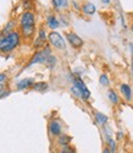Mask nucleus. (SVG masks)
I'll return each instance as SVG.
<instances>
[{"label": "nucleus", "instance_id": "obj_1", "mask_svg": "<svg viewBox=\"0 0 133 153\" xmlns=\"http://www.w3.org/2000/svg\"><path fill=\"white\" fill-rule=\"evenodd\" d=\"M21 42V36L17 31H14L9 34H0V52L1 53H10L15 50Z\"/></svg>", "mask_w": 133, "mask_h": 153}, {"label": "nucleus", "instance_id": "obj_2", "mask_svg": "<svg viewBox=\"0 0 133 153\" xmlns=\"http://www.w3.org/2000/svg\"><path fill=\"white\" fill-rule=\"evenodd\" d=\"M20 27L24 38H31L35 30V16L32 11H24L20 19Z\"/></svg>", "mask_w": 133, "mask_h": 153}, {"label": "nucleus", "instance_id": "obj_3", "mask_svg": "<svg viewBox=\"0 0 133 153\" xmlns=\"http://www.w3.org/2000/svg\"><path fill=\"white\" fill-rule=\"evenodd\" d=\"M48 41L51 44L52 48H55L58 50H65L66 49V42L65 38L56 31H51L48 34Z\"/></svg>", "mask_w": 133, "mask_h": 153}, {"label": "nucleus", "instance_id": "obj_4", "mask_svg": "<svg viewBox=\"0 0 133 153\" xmlns=\"http://www.w3.org/2000/svg\"><path fill=\"white\" fill-rule=\"evenodd\" d=\"M49 55H51V49L49 47H44L43 49L35 52V54L32 56V59L30 60L27 66H33L34 64H45Z\"/></svg>", "mask_w": 133, "mask_h": 153}, {"label": "nucleus", "instance_id": "obj_5", "mask_svg": "<svg viewBox=\"0 0 133 153\" xmlns=\"http://www.w3.org/2000/svg\"><path fill=\"white\" fill-rule=\"evenodd\" d=\"M72 82H73V87L79 92V94H81V98L84 100H88L90 98V91L88 90V87L86 86L83 80L79 79V77H75L72 80Z\"/></svg>", "mask_w": 133, "mask_h": 153}, {"label": "nucleus", "instance_id": "obj_6", "mask_svg": "<svg viewBox=\"0 0 133 153\" xmlns=\"http://www.w3.org/2000/svg\"><path fill=\"white\" fill-rule=\"evenodd\" d=\"M66 39H67V42L70 43V45L75 49H79V48H82L84 42L83 39L79 36H77L75 32H67L66 33Z\"/></svg>", "mask_w": 133, "mask_h": 153}, {"label": "nucleus", "instance_id": "obj_7", "mask_svg": "<svg viewBox=\"0 0 133 153\" xmlns=\"http://www.w3.org/2000/svg\"><path fill=\"white\" fill-rule=\"evenodd\" d=\"M47 41H48V36H47V32L44 28H41L38 31V37L35 38L34 41V48L35 49H43L45 45H47Z\"/></svg>", "mask_w": 133, "mask_h": 153}, {"label": "nucleus", "instance_id": "obj_8", "mask_svg": "<svg viewBox=\"0 0 133 153\" xmlns=\"http://www.w3.org/2000/svg\"><path fill=\"white\" fill-rule=\"evenodd\" d=\"M49 132L52 137H59L62 134V126L59 120H51L49 123Z\"/></svg>", "mask_w": 133, "mask_h": 153}, {"label": "nucleus", "instance_id": "obj_9", "mask_svg": "<svg viewBox=\"0 0 133 153\" xmlns=\"http://www.w3.org/2000/svg\"><path fill=\"white\" fill-rule=\"evenodd\" d=\"M34 83H35L34 79H32V77H27V79H23V80L18 81L17 85H16V88H17V91H23V90H27V88L33 87Z\"/></svg>", "mask_w": 133, "mask_h": 153}, {"label": "nucleus", "instance_id": "obj_10", "mask_svg": "<svg viewBox=\"0 0 133 153\" xmlns=\"http://www.w3.org/2000/svg\"><path fill=\"white\" fill-rule=\"evenodd\" d=\"M120 92H121L122 97H123L127 102H129V100L132 99V88L129 87V85L122 83L121 86H120Z\"/></svg>", "mask_w": 133, "mask_h": 153}, {"label": "nucleus", "instance_id": "obj_11", "mask_svg": "<svg viewBox=\"0 0 133 153\" xmlns=\"http://www.w3.org/2000/svg\"><path fill=\"white\" fill-rule=\"evenodd\" d=\"M47 25H48L49 28H51L52 31H54V30H56L60 26V21L58 20V17L55 15H48V17H47Z\"/></svg>", "mask_w": 133, "mask_h": 153}, {"label": "nucleus", "instance_id": "obj_12", "mask_svg": "<svg viewBox=\"0 0 133 153\" xmlns=\"http://www.w3.org/2000/svg\"><path fill=\"white\" fill-rule=\"evenodd\" d=\"M81 9H82V11L84 12L86 15H94L95 14V11H97V7H95V5L94 4H92V3H83L82 4V6H81Z\"/></svg>", "mask_w": 133, "mask_h": 153}, {"label": "nucleus", "instance_id": "obj_13", "mask_svg": "<svg viewBox=\"0 0 133 153\" xmlns=\"http://www.w3.org/2000/svg\"><path fill=\"white\" fill-rule=\"evenodd\" d=\"M71 141H72L71 136L66 135V134H61V135L58 137V141H56V143H58L60 147H65V146H70Z\"/></svg>", "mask_w": 133, "mask_h": 153}, {"label": "nucleus", "instance_id": "obj_14", "mask_svg": "<svg viewBox=\"0 0 133 153\" xmlns=\"http://www.w3.org/2000/svg\"><path fill=\"white\" fill-rule=\"evenodd\" d=\"M106 147H108L111 153H116V149H117V143L115 140L109 135V134H106Z\"/></svg>", "mask_w": 133, "mask_h": 153}, {"label": "nucleus", "instance_id": "obj_15", "mask_svg": "<svg viewBox=\"0 0 133 153\" xmlns=\"http://www.w3.org/2000/svg\"><path fill=\"white\" fill-rule=\"evenodd\" d=\"M95 120H97V123L99 124V125H101V126H104V125H106V123H108V120H109V118L105 115V114H103V113H100V111H95Z\"/></svg>", "mask_w": 133, "mask_h": 153}, {"label": "nucleus", "instance_id": "obj_16", "mask_svg": "<svg viewBox=\"0 0 133 153\" xmlns=\"http://www.w3.org/2000/svg\"><path fill=\"white\" fill-rule=\"evenodd\" d=\"M15 26H16V22H15L14 20L9 21V22H7V25L4 27V30L1 31V34H3V36H5V34H9V33H11V32H14Z\"/></svg>", "mask_w": 133, "mask_h": 153}, {"label": "nucleus", "instance_id": "obj_17", "mask_svg": "<svg viewBox=\"0 0 133 153\" xmlns=\"http://www.w3.org/2000/svg\"><path fill=\"white\" fill-rule=\"evenodd\" d=\"M48 83L47 82H35L33 85V90L34 91H38V92H44L48 90Z\"/></svg>", "mask_w": 133, "mask_h": 153}, {"label": "nucleus", "instance_id": "obj_18", "mask_svg": "<svg viewBox=\"0 0 133 153\" xmlns=\"http://www.w3.org/2000/svg\"><path fill=\"white\" fill-rule=\"evenodd\" d=\"M108 98H109V100L111 102L112 104H117L118 100H120L118 94H117L114 90H109V91H108Z\"/></svg>", "mask_w": 133, "mask_h": 153}, {"label": "nucleus", "instance_id": "obj_19", "mask_svg": "<svg viewBox=\"0 0 133 153\" xmlns=\"http://www.w3.org/2000/svg\"><path fill=\"white\" fill-rule=\"evenodd\" d=\"M56 62H58L56 56L51 54V55H49V58L47 59L45 65H47V68H49V69H54V68H55V65H56Z\"/></svg>", "mask_w": 133, "mask_h": 153}, {"label": "nucleus", "instance_id": "obj_20", "mask_svg": "<svg viewBox=\"0 0 133 153\" xmlns=\"http://www.w3.org/2000/svg\"><path fill=\"white\" fill-rule=\"evenodd\" d=\"M52 6H54L56 10L66 7L67 6V0H52Z\"/></svg>", "mask_w": 133, "mask_h": 153}, {"label": "nucleus", "instance_id": "obj_21", "mask_svg": "<svg viewBox=\"0 0 133 153\" xmlns=\"http://www.w3.org/2000/svg\"><path fill=\"white\" fill-rule=\"evenodd\" d=\"M99 82H100L101 86H109L110 81H109L108 75H106V74H101V75H100V77H99Z\"/></svg>", "mask_w": 133, "mask_h": 153}, {"label": "nucleus", "instance_id": "obj_22", "mask_svg": "<svg viewBox=\"0 0 133 153\" xmlns=\"http://www.w3.org/2000/svg\"><path fill=\"white\" fill-rule=\"evenodd\" d=\"M59 153H76V149L71 146H65V147H61Z\"/></svg>", "mask_w": 133, "mask_h": 153}, {"label": "nucleus", "instance_id": "obj_23", "mask_svg": "<svg viewBox=\"0 0 133 153\" xmlns=\"http://www.w3.org/2000/svg\"><path fill=\"white\" fill-rule=\"evenodd\" d=\"M22 5L26 9V11H31V9L33 7V3L32 0H22Z\"/></svg>", "mask_w": 133, "mask_h": 153}, {"label": "nucleus", "instance_id": "obj_24", "mask_svg": "<svg viewBox=\"0 0 133 153\" xmlns=\"http://www.w3.org/2000/svg\"><path fill=\"white\" fill-rule=\"evenodd\" d=\"M7 79V76H6V74L5 72H1L0 74V83H3V82H5V80Z\"/></svg>", "mask_w": 133, "mask_h": 153}, {"label": "nucleus", "instance_id": "obj_25", "mask_svg": "<svg viewBox=\"0 0 133 153\" xmlns=\"http://www.w3.org/2000/svg\"><path fill=\"white\" fill-rule=\"evenodd\" d=\"M123 132L122 131H117V140H118V141H120V140H122L123 138Z\"/></svg>", "mask_w": 133, "mask_h": 153}, {"label": "nucleus", "instance_id": "obj_26", "mask_svg": "<svg viewBox=\"0 0 133 153\" xmlns=\"http://www.w3.org/2000/svg\"><path fill=\"white\" fill-rule=\"evenodd\" d=\"M103 153H111V151H110L108 147H104V148H103Z\"/></svg>", "mask_w": 133, "mask_h": 153}, {"label": "nucleus", "instance_id": "obj_27", "mask_svg": "<svg viewBox=\"0 0 133 153\" xmlns=\"http://www.w3.org/2000/svg\"><path fill=\"white\" fill-rule=\"evenodd\" d=\"M101 3H104V4H109L110 3V0H100Z\"/></svg>", "mask_w": 133, "mask_h": 153}, {"label": "nucleus", "instance_id": "obj_28", "mask_svg": "<svg viewBox=\"0 0 133 153\" xmlns=\"http://www.w3.org/2000/svg\"><path fill=\"white\" fill-rule=\"evenodd\" d=\"M131 74H132V79H133V62L131 64Z\"/></svg>", "mask_w": 133, "mask_h": 153}, {"label": "nucleus", "instance_id": "obj_29", "mask_svg": "<svg viewBox=\"0 0 133 153\" xmlns=\"http://www.w3.org/2000/svg\"><path fill=\"white\" fill-rule=\"evenodd\" d=\"M131 53H132V56H133V43L131 44Z\"/></svg>", "mask_w": 133, "mask_h": 153}, {"label": "nucleus", "instance_id": "obj_30", "mask_svg": "<svg viewBox=\"0 0 133 153\" xmlns=\"http://www.w3.org/2000/svg\"><path fill=\"white\" fill-rule=\"evenodd\" d=\"M131 30H132V32H133V23L131 25Z\"/></svg>", "mask_w": 133, "mask_h": 153}, {"label": "nucleus", "instance_id": "obj_31", "mask_svg": "<svg viewBox=\"0 0 133 153\" xmlns=\"http://www.w3.org/2000/svg\"><path fill=\"white\" fill-rule=\"evenodd\" d=\"M0 99H1V98H0Z\"/></svg>", "mask_w": 133, "mask_h": 153}]
</instances>
